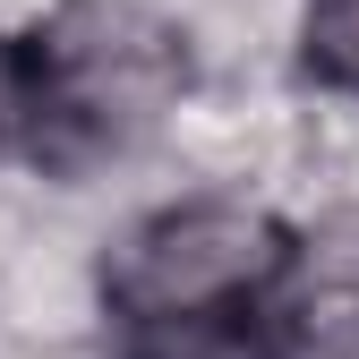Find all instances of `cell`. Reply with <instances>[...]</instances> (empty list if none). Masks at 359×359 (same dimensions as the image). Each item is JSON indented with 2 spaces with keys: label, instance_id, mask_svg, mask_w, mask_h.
I'll return each mask as SVG.
<instances>
[{
  "label": "cell",
  "instance_id": "cell-1",
  "mask_svg": "<svg viewBox=\"0 0 359 359\" xmlns=\"http://www.w3.org/2000/svg\"><path fill=\"white\" fill-rule=\"evenodd\" d=\"M26 77H34L26 163L77 180L95 163L137 154L197 95V52L189 26H171L146 0H52L26 26Z\"/></svg>",
  "mask_w": 359,
  "mask_h": 359
},
{
  "label": "cell",
  "instance_id": "cell-2",
  "mask_svg": "<svg viewBox=\"0 0 359 359\" xmlns=\"http://www.w3.org/2000/svg\"><path fill=\"white\" fill-rule=\"evenodd\" d=\"M299 222H283L257 197H171L120 222L95 257V299L111 325H154V317H197V308H248L283 291Z\"/></svg>",
  "mask_w": 359,
  "mask_h": 359
},
{
  "label": "cell",
  "instance_id": "cell-3",
  "mask_svg": "<svg viewBox=\"0 0 359 359\" xmlns=\"http://www.w3.org/2000/svg\"><path fill=\"white\" fill-rule=\"evenodd\" d=\"M274 308L291 317L308 359H359V197L299 222Z\"/></svg>",
  "mask_w": 359,
  "mask_h": 359
},
{
  "label": "cell",
  "instance_id": "cell-4",
  "mask_svg": "<svg viewBox=\"0 0 359 359\" xmlns=\"http://www.w3.org/2000/svg\"><path fill=\"white\" fill-rule=\"evenodd\" d=\"M111 359H308V351H299V334H291V317L274 299H248V308L111 325Z\"/></svg>",
  "mask_w": 359,
  "mask_h": 359
},
{
  "label": "cell",
  "instance_id": "cell-5",
  "mask_svg": "<svg viewBox=\"0 0 359 359\" xmlns=\"http://www.w3.org/2000/svg\"><path fill=\"white\" fill-rule=\"evenodd\" d=\"M299 86H317L334 103H359V0H308L291 34Z\"/></svg>",
  "mask_w": 359,
  "mask_h": 359
},
{
  "label": "cell",
  "instance_id": "cell-6",
  "mask_svg": "<svg viewBox=\"0 0 359 359\" xmlns=\"http://www.w3.org/2000/svg\"><path fill=\"white\" fill-rule=\"evenodd\" d=\"M34 146V77H26V26L0 34V163H26Z\"/></svg>",
  "mask_w": 359,
  "mask_h": 359
}]
</instances>
